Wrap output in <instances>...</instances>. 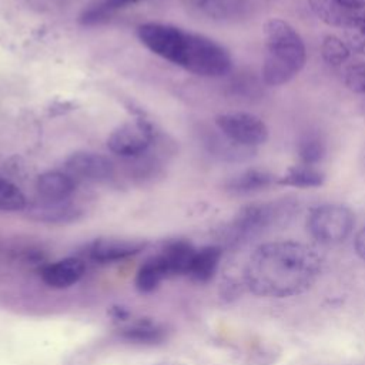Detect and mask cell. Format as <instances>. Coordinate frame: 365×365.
Instances as JSON below:
<instances>
[{
  "label": "cell",
  "mask_w": 365,
  "mask_h": 365,
  "mask_svg": "<svg viewBox=\"0 0 365 365\" xmlns=\"http://www.w3.org/2000/svg\"><path fill=\"white\" fill-rule=\"evenodd\" d=\"M86 265L78 258H64L46 265L41 269V279L51 288L63 289L74 285L84 275Z\"/></svg>",
  "instance_id": "cell-13"
},
{
  "label": "cell",
  "mask_w": 365,
  "mask_h": 365,
  "mask_svg": "<svg viewBox=\"0 0 365 365\" xmlns=\"http://www.w3.org/2000/svg\"><path fill=\"white\" fill-rule=\"evenodd\" d=\"M355 225L354 212L342 204H321L311 208L307 231L319 244L334 245L345 241Z\"/></svg>",
  "instance_id": "cell-5"
},
{
  "label": "cell",
  "mask_w": 365,
  "mask_h": 365,
  "mask_svg": "<svg viewBox=\"0 0 365 365\" xmlns=\"http://www.w3.org/2000/svg\"><path fill=\"white\" fill-rule=\"evenodd\" d=\"M325 182V174L317 165L294 164L289 165L282 175L278 177L277 185L294 188H317Z\"/></svg>",
  "instance_id": "cell-15"
},
{
  "label": "cell",
  "mask_w": 365,
  "mask_h": 365,
  "mask_svg": "<svg viewBox=\"0 0 365 365\" xmlns=\"http://www.w3.org/2000/svg\"><path fill=\"white\" fill-rule=\"evenodd\" d=\"M262 30L265 38L262 80L267 86H282L304 68L305 44L299 33L282 19L267 20Z\"/></svg>",
  "instance_id": "cell-2"
},
{
  "label": "cell",
  "mask_w": 365,
  "mask_h": 365,
  "mask_svg": "<svg viewBox=\"0 0 365 365\" xmlns=\"http://www.w3.org/2000/svg\"><path fill=\"white\" fill-rule=\"evenodd\" d=\"M215 125L230 141L250 148L268 140V127L262 118L252 113L230 111L215 117Z\"/></svg>",
  "instance_id": "cell-7"
},
{
  "label": "cell",
  "mask_w": 365,
  "mask_h": 365,
  "mask_svg": "<svg viewBox=\"0 0 365 365\" xmlns=\"http://www.w3.org/2000/svg\"><path fill=\"white\" fill-rule=\"evenodd\" d=\"M167 275L170 274L163 257L160 254L154 255L138 268L135 275V287L141 292H151Z\"/></svg>",
  "instance_id": "cell-18"
},
{
  "label": "cell",
  "mask_w": 365,
  "mask_h": 365,
  "mask_svg": "<svg viewBox=\"0 0 365 365\" xmlns=\"http://www.w3.org/2000/svg\"><path fill=\"white\" fill-rule=\"evenodd\" d=\"M121 338L134 344H158L164 338L163 329L151 324H135L123 329Z\"/></svg>",
  "instance_id": "cell-24"
},
{
  "label": "cell",
  "mask_w": 365,
  "mask_h": 365,
  "mask_svg": "<svg viewBox=\"0 0 365 365\" xmlns=\"http://www.w3.org/2000/svg\"><path fill=\"white\" fill-rule=\"evenodd\" d=\"M117 9L110 4L107 0H100L87 4L80 16H78V23L83 26H98L111 19Z\"/></svg>",
  "instance_id": "cell-22"
},
{
  "label": "cell",
  "mask_w": 365,
  "mask_h": 365,
  "mask_svg": "<svg viewBox=\"0 0 365 365\" xmlns=\"http://www.w3.org/2000/svg\"><path fill=\"white\" fill-rule=\"evenodd\" d=\"M295 211V202L278 200L264 204H250L241 208L228 227V241L242 244L259 235L269 227L291 218Z\"/></svg>",
  "instance_id": "cell-3"
},
{
  "label": "cell",
  "mask_w": 365,
  "mask_h": 365,
  "mask_svg": "<svg viewBox=\"0 0 365 365\" xmlns=\"http://www.w3.org/2000/svg\"><path fill=\"white\" fill-rule=\"evenodd\" d=\"M137 37L151 53L181 67L188 40L187 30L168 23L147 21L137 27Z\"/></svg>",
  "instance_id": "cell-6"
},
{
  "label": "cell",
  "mask_w": 365,
  "mask_h": 365,
  "mask_svg": "<svg viewBox=\"0 0 365 365\" xmlns=\"http://www.w3.org/2000/svg\"><path fill=\"white\" fill-rule=\"evenodd\" d=\"M342 31L348 48L365 56V14H352L342 26Z\"/></svg>",
  "instance_id": "cell-20"
},
{
  "label": "cell",
  "mask_w": 365,
  "mask_h": 365,
  "mask_svg": "<svg viewBox=\"0 0 365 365\" xmlns=\"http://www.w3.org/2000/svg\"><path fill=\"white\" fill-rule=\"evenodd\" d=\"M36 190L41 200L64 201L71 197L76 190V181L67 173L46 171L36 180Z\"/></svg>",
  "instance_id": "cell-14"
},
{
  "label": "cell",
  "mask_w": 365,
  "mask_h": 365,
  "mask_svg": "<svg viewBox=\"0 0 365 365\" xmlns=\"http://www.w3.org/2000/svg\"><path fill=\"white\" fill-rule=\"evenodd\" d=\"M222 251L217 245H207L194 252L187 275L197 282H208L217 272Z\"/></svg>",
  "instance_id": "cell-16"
},
{
  "label": "cell",
  "mask_w": 365,
  "mask_h": 365,
  "mask_svg": "<svg viewBox=\"0 0 365 365\" xmlns=\"http://www.w3.org/2000/svg\"><path fill=\"white\" fill-rule=\"evenodd\" d=\"M348 10H359L365 7V0H338Z\"/></svg>",
  "instance_id": "cell-28"
},
{
  "label": "cell",
  "mask_w": 365,
  "mask_h": 365,
  "mask_svg": "<svg viewBox=\"0 0 365 365\" xmlns=\"http://www.w3.org/2000/svg\"><path fill=\"white\" fill-rule=\"evenodd\" d=\"M27 208V200L23 191L11 181L0 175V210L21 211Z\"/></svg>",
  "instance_id": "cell-23"
},
{
  "label": "cell",
  "mask_w": 365,
  "mask_h": 365,
  "mask_svg": "<svg viewBox=\"0 0 365 365\" xmlns=\"http://www.w3.org/2000/svg\"><path fill=\"white\" fill-rule=\"evenodd\" d=\"M354 248L359 258L365 259V227H362L354 240Z\"/></svg>",
  "instance_id": "cell-27"
},
{
  "label": "cell",
  "mask_w": 365,
  "mask_h": 365,
  "mask_svg": "<svg viewBox=\"0 0 365 365\" xmlns=\"http://www.w3.org/2000/svg\"><path fill=\"white\" fill-rule=\"evenodd\" d=\"M110 4H113L117 10L121 9V7H125V6H130V4H134V3H138L141 0H107Z\"/></svg>",
  "instance_id": "cell-29"
},
{
  "label": "cell",
  "mask_w": 365,
  "mask_h": 365,
  "mask_svg": "<svg viewBox=\"0 0 365 365\" xmlns=\"http://www.w3.org/2000/svg\"><path fill=\"white\" fill-rule=\"evenodd\" d=\"M145 241L128 238H100L90 247V257L98 262H114L143 251Z\"/></svg>",
  "instance_id": "cell-10"
},
{
  "label": "cell",
  "mask_w": 365,
  "mask_h": 365,
  "mask_svg": "<svg viewBox=\"0 0 365 365\" xmlns=\"http://www.w3.org/2000/svg\"><path fill=\"white\" fill-rule=\"evenodd\" d=\"M308 6L322 23L332 27H342L352 16L338 0H308Z\"/></svg>",
  "instance_id": "cell-19"
},
{
  "label": "cell",
  "mask_w": 365,
  "mask_h": 365,
  "mask_svg": "<svg viewBox=\"0 0 365 365\" xmlns=\"http://www.w3.org/2000/svg\"><path fill=\"white\" fill-rule=\"evenodd\" d=\"M342 81L355 94H365V61H354L344 67Z\"/></svg>",
  "instance_id": "cell-26"
},
{
  "label": "cell",
  "mask_w": 365,
  "mask_h": 365,
  "mask_svg": "<svg viewBox=\"0 0 365 365\" xmlns=\"http://www.w3.org/2000/svg\"><path fill=\"white\" fill-rule=\"evenodd\" d=\"M321 56L328 66L339 67L349 58L351 50L338 36L327 34L321 43Z\"/></svg>",
  "instance_id": "cell-21"
},
{
  "label": "cell",
  "mask_w": 365,
  "mask_h": 365,
  "mask_svg": "<svg viewBox=\"0 0 365 365\" xmlns=\"http://www.w3.org/2000/svg\"><path fill=\"white\" fill-rule=\"evenodd\" d=\"M181 68L200 77H222L232 68L230 51L214 38L188 31Z\"/></svg>",
  "instance_id": "cell-4"
},
{
  "label": "cell",
  "mask_w": 365,
  "mask_h": 365,
  "mask_svg": "<svg viewBox=\"0 0 365 365\" xmlns=\"http://www.w3.org/2000/svg\"><path fill=\"white\" fill-rule=\"evenodd\" d=\"M325 154L324 141L317 135H305L298 144V157L299 163L315 165L318 164Z\"/></svg>",
  "instance_id": "cell-25"
},
{
  "label": "cell",
  "mask_w": 365,
  "mask_h": 365,
  "mask_svg": "<svg viewBox=\"0 0 365 365\" xmlns=\"http://www.w3.org/2000/svg\"><path fill=\"white\" fill-rule=\"evenodd\" d=\"M278 177L268 170L247 168L224 182V190L235 195H247L277 185Z\"/></svg>",
  "instance_id": "cell-12"
},
{
  "label": "cell",
  "mask_w": 365,
  "mask_h": 365,
  "mask_svg": "<svg viewBox=\"0 0 365 365\" xmlns=\"http://www.w3.org/2000/svg\"><path fill=\"white\" fill-rule=\"evenodd\" d=\"M81 210L71 204L68 200L64 201H46L33 204L27 208V217L30 220L44 224H67L81 217Z\"/></svg>",
  "instance_id": "cell-11"
},
{
  "label": "cell",
  "mask_w": 365,
  "mask_h": 365,
  "mask_svg": "<svg viewBox=\"0 0 365 365\" xmlns=\"http://www.w3.org/2000/svg\"><path fill=\"white\" fill-rule=\"evenodd\" d=\"M195 250L187 241H173L165 245L160 252L163 257L168 274H187Z\"/></svg>",
  "instance_id": "cell-17"
},
{
  "label": "cell",
  "mask_w": 365,
  "mask_h": 365,
  "mask_svg": "<svg viewBox=\"0 0 365 365\" xmlns=\"http://www.w3.org/2000/svg\"><path fill=\"white\" fill-rule=\"evenodd\" d=\"M322 269L312 247L287 240L258 245L244 268L247 288L258 297L287 298L309 289Z\"/></svg>",
  "instance_id": "cell-1"
},
{
  "label": "cell",
  "mask_w": 365,
  "mask_h": 365,
  "mask_svg": "<svg viewBox=\"0 0 365 365\" xmlns=\"http://www.w3.org/2000/svg\"><path fill=\"white\" fill-rule=\"evenodd\" d=\"M155 137L154 127L144 118L117 125L107 137L108 150L123 158H138L150 148Z\"/></svg>",
  "instance_id": "cell-8"
},
{
  "label": "cell",
  "mask_w": 365,
  "mask_h": 365,
  "mask_svg": "<svg viewBox=\"0 0 365 365\" xmlns=\"http://www.w3.org/2000/svg\"><path fill=\"white\" fill-rule=\"evenodd\" d=\"M64 168L71 177L94 182L107 181L114 174V164L108 157L86 150L70 154L64 161Z\"/></svg>",
  "instance_id": "cell-9"
}]
</instances>
